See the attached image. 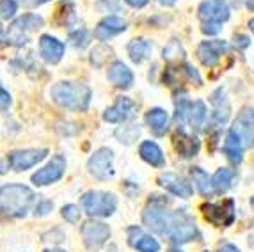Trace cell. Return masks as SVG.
<instances>
[{"label":"cell","instance_id":"obj_35","mask_svg":"<svg viewBox=\"0 0 254 252\" xmlns=\"http://www.w3.org/2000/svg\"><path fill=\"white\" fill-rule=\"evenodd\" d=\"M9 105H11V94L4 87H0V110L9 109Z\"/></svg>","mask_w":254,"mask_h":252},{"label":"cell","instance_id":"obj_46","mask_svg":"<svg viewBox=\"0 0 254 252\" xmlns=\"http://www.w3.org/2000/svg\"><path fill=\"white\" fill-rule=\"evenodd\" d=\"M169 252H183V251H180V249H173V251H169Z\"/></svg>","mask_w":254,"mask_h":252},{"label":"cell","instance_id":"obj_40","mask_svg":"<svg viewBox=\"0 0 254 252\" xmlns=\"http://www.w3.org/2000/svg\"><path fill=\"white\" fill-rule=\"evenodd\" d=\"M125 2L131 7H144L148 4V0H125Z\"/></svg>","mask_w":254,"mask_h":252},{"label":"cell","instance_id":"obj_30","mask_svg":"<svg viewBox=\"0 0 254 252\" xmlns=\"http://www.w3.org/2000/svg\"><path fill=\"white\" fill-rule=\"evenodd\" d=\"M162 55H164L165 61H182L183 55H185V52H183L182 45H180V41H176V39H173V41L167 45V47L164 48V52H162Z\"/></svg>","mask_w":254,"mask_h":252},{"label":"cell","instance_id":"obj_37","mask_svg":"<svg viewBox=\"0 0 254 252\" xmlns=\"http://www.w3.org/2000/svg\"><path fill=\"white\" fill-rule=\"evenodd\" d=\"M52 202H48V201H45V202H41V204H38L36 206V215H47L48 211L52 210Z\"/></svg>","mask_w":254,"mask_h":252},{"label":"cell","instance_id":"obj_23","mask_svg":"<svg viewBox=\"0 0 254 252\" xmlns=\"http://www.w3.org/2000/svg\"><path fill=\"white\" fill-rule=\"evenodd\" d=\"M222 151H224V155L229 158V162H233V164H237V165L242 162V158H244V144H242V140L238 139V135L235 133V131L229 130Z\"/></svg>","mask_w":254,"mask_h":252},{"label":"cell","instance_id":"obj_12","mask_svg":"<svg viewBox=\"0 0 254 252\" xmlns=\"http://www.w3.org/2000/svg\"><path fill=\"white\" fill-rule=\"evenodd\" d=\"M135 114H137L135 103H133L130 98L121 96L116 100L114 105L105 110L103 119H105L107 123H125L135 118Z\"/></svg>","mask_w":254,"mask_h":252},{"label":"cell","instance_id":"obj_5","mask_svg":"<svg viewBox=\"0 0 254 252\" xmlns=\"http://www.w3.org/2000/svg\"><path fill=\"white\" fill-rule=\"evenodd\" d=\"M43 18L38 14H23L21 18L13 21V25L9 27L7 30V41L9 45H14V47H21L29 43V36L34 30L41 29L43 27Z\"/></svg>","mask_w":254,"mask_h":252},{"label":"cell","instance_id":"obj_44","mask_svg":"<svg viewBox=\"0 0 254 252\" xmlns=\"http://www.w3.org/2000/svg\"><path fill=\"white\" fill-rule=\"evenodd\" d=\"M45 252H64V251H59V249H48V251Z\"/></svg>","mask_w":254,"mask_h":252},{"label":"cell","instance_id":"obj_9","mask_svg":"<svg viewBox=\"0 0 254 252\" xmlns=\"http://www.w3.org/2000/svg\"><path fill=\"white\" fill-rule=\"evenodd\" d=\"M64 171H66V158L63 155H55L45 167L39 169L36 174H32V183L38 187L50 185V183H55L63 178Z\"/></svg>","mask_w":254,"mask_h":252},{"label":"cell","instance_id":"obj_3","mask_svg":"<svg viewBox=\"0 0 254 252\" xmlns=\"http://www.w3.org/2000/svg\"><path fill=\"white\" fill-rule=\"evenodd\" d=\"M82 208L91 217H109L118 208V199L114 193L100 192V190H91L85 192L82 197Z\"/></svg>","mask_w":254,"mask_h":252},{"label":"cell","instance_id":"obj_47","mask_svg":"<svg viewBox=\"0 0 254 252\" xmlns=\"http://www.w3.org/2000/svg\"><path fill=\"white\" fill-rule=\"evenodd\" d=\"M0 34H2V25H0Z\"/></svg>","mask_w":254,"mask_h":252},{"label":"cell","instance_id":"obj_2","mask_svg":"<svg viewBox=\"0 0 254 252\" xmlns=\"http://www.w3.org/2000/svg\"><path fill=\"white\" fill-rule=\"evenodd\" d=\"M36 195L34 192L25 185L9 183L0 189V211L7 217H25L30 206L34 204Z\"/></svg>","mask_w":254,"mask_h":252},{"label":"cell","instance_id":"obj_16","mask_svg":"<svg viewBox=\"0 0 254 252\" xmlns=\"http://www.w3.org/2000/svg\"><path fill=\"white\" fill-rule=\"evenodd\" d=\"M158 185L164 187L165 190H169L171 193L178 195V197L189 199L192 195V187L190 183H187L183 178L173 173H164L158 176Z\"/></svg>","mask_w":254,"mask_h":252},{"label":"cell","instance_id":"obj_43","mask_svg":"<svg viewBox=\"0 0 254 252\" xmlns=\"http://www.w3.org/2000/svg\"><path fill=\"white\" fill-rule=\"evenodd\" d=\"M247 7H249L251 11H254V0H247Z\"/></svg>","mask_w":254,"mask_h":252},{"label":"cell","instance_id":"obj_20","mask_svg":"<svg viewBox=\"0 0 254 252\" xmlns=\"http://www.w3.org/2000/svg\"><path fill=\"white\" fill-rule=\"evenodd\" d=\"M125 30H127V21H125L123 18L107 16L98 23L96 30H94V36H96L98 39L105 41V39L112 38V36H116V34H119V32H125Z\"/></svg>","mask_w":254,"mask_h":252},{"label":"cell","instance_id":"obj_33","mask_svg":"<svg viewBox=\"0 0 254 252\" xmlns=\"http://www.w3.org/2000/svg\"><path fill=\"white\" fill-rule=\"evenodd\" d=\"M71 41L75 47L84 48L85 45H87V32H85V30H78V32L71 34Z\"/></svg>","mask_w":254,"mask_h":252},{"label":"cell","instance_id":"obj_11","mask_svg":"<svg viewBox=\"0 0 254 252\" xmlns=\"http://www.w3.org/2000/svg\"><path fill=\"white\" fill-rule=\"evenodd\" d=\"M82 238L87 249H100L102 245H105V242L110 236V229L107 224L98 222V220H87L82 226Z\"/></svg>","mask_w":254,"mask_h":252},{"label":"cell","instance_id":"obj_6","mask_svg":"<svg viewBox=\"0 0 254 252\" xmlns=\"http://www.w3.org/2000/svg\"><path fill=\"white\" fill-rule=\"evenodd\" d=\"M197 236V227L195 222L185 213V211H174L171 217V226L167 238L174 244H187Z\"/></svg>","mask_w":254,"mask_h":252},{"label":"cell","instance_id":"obj_4","mask_svg":"<svg viewBox=\"0 0 254 252\" xmlns=\"http://www.w3.org/2000/svg\"><path fill=\"white\" fill-rule=\"evenodd\" d=\"M157 197L158 195H153L149 204L146 206L144 213H142V220H144V226L148 229H151V231L158 233L162 236H167L173 213H169V211L165 210L164 201H160Z\"/></svg>","mask_w":254,"mask_h":252},{"label":"cell","instance_id":"obj_7","mask_svg":"<svg viewBox=\"0 0 254 252\" xmlns=\"http://www.w3.org/2000/svg\"><path fill=\"white\" fill-rule=\"evenodd\" d=\"M203 215L210 224L217 227H229L235 222V202L233 199H224L220 202L203 204Z\"/></svg>","mask_w":254,"mask_h":252},{"label":"cell","instance_id":"obj_45","mask_svg":"<svg viewBox=\"0 0 254 252\" xmlns=\"http://www.w3.org/2000/svg\"><path fill=\"white\" fill-rule=\"evenodd\" d=\"M249 27H251V30H253V32H254V18L249 21Z\"/></svg>","mask_w":254,"mask_h":252},{"label":"cell","instance_id":"obj_18","mask_svg":"<svg viewBox=\"0 0 254 252\" xmlns=\"http://www.w3.org/2000/svg\"><path fill=\"white\" fill-rule=\"evenodd\" d=\"M128 244L139 252H158L160 251V244L153 236L146 235L139 229V227H130L128 229Z\"/></svg>","mask_w":254,"mask_h":252},{"label":"cell","instance_id":"obj_13","mask_svg":"<svg viewBox=\"0 0 254 252\" xmlns=\"http://www.w3.org/2000/svg\"><path fill=\"white\" fill-rule=\"evenodd\" d=\"M48 155V149H20V151H13L9 155V165L14 171H27V169L34 167L39 164L45 156Z\"/></svg>","mask_w":254,"mask_h":252},{"label":"cell","instance_id":"obj_28","mask_svg":"<svg viewBox=\"0 0 254 252\" xmlns=\"http://www.w3.org/2000/svg\"><path fill=\"white\" fill-rule=\"evenodd\" d=\"M235 180V171L233 169H219L215 173V176L212 178L213 181V189H215L217 193H222L226 190L231 189Z\"/></svg>","mask_w":254,"mask_h":252},{"label":"cell","instance_id":"obj_41","mask_svg":"<svg viewBox=\"0 0 254 252\" xmlns=\"http://www.w3.org/2000/svg\"><path fill=\"white\" fill-rule=\"evenodd\" d=\"M162 5H174L176 4V0H158Z\"/></svg>","mask_w":254,"mask_h":252},{"label":"cell","instance_id":"obj_22","mask_svg":"<svg viewBox=\"0 0 254 252\" xmlns=\"http://www.w3.org/2000/svg\"><path fill=\"white\" fill-rule=\"evenodd\" d=\"M139 155L142 156L144 162H148L153 167H164L165 165V158L162 149L158 147V144L151 142V140H144L139 147Z\"/></svg>","mask_w":254,"mask_h":252},{"label":"cell","instance_id":"obj_19","mask_svg":"<svg viewBox=\"0 0 254 252\" xmlns=\"http://www.w3.org/2000/svg\"><path fill=\"white\" fill-rule=\"evenodd\" d=\"M39 52L47 63L57 64L64 55V45L52 36H41L39 38Z\"/></svg>","mask_w":254,"mask_h":252},{"label":"cell","instance_id":"obj_48","mask_svg":"<svg viewBox=\"0 0 254 252\" xmlns=\"http://www.w3.org/2000/svg\"><path fill=\"white\" fill-rule=\"evenodd\" d=\"M204 252H208V251H204Z\"/></svg>","mask_w":254,"mask_h":252},{"label":"cell","instance_id":"obj_38","mask_svg":"<svg viewBox=\"0 0 254 252\" xmlns=\"http://www.w3.org/2000/svg\"><path fill=\"white\" fill-rule=\"evenodd\" d=\"M217 252H240V251H238V249L235 247L233 244H222Z\"/></svg>","mask_w":254,"mask_h":252},{"label":"cell","instance_id":"obj_10","mask_svg":"<svg viewBox=\"0 0 254 252\" xmlns=\"http://www.w3.org/2000/svg\"><path fill=\"white\" fill-rule=\"evenodd\" d=\"M231 131L238 135L244 147H254V110L246 107L237 114Z\"/></svg>","mask_w":254,"mask_h":252},{"label":"cell","instance_id":"obj_24","mask_svg":"<svg viewBox=\"0 0 254 252\" xmlns=\"http://www.w3.org/2000/svg\"><path fill=\"white\" fill-rule=\"evenodd\" d=\"M146 123L151 128L155 135H164L167 130V123H169V116L162 109H151L146 114Z\"/></svg>","mask_w":254,"mask_h":252},{"label":"cell","instance_id":"obj_32","mask_svg":"<svg viewBox=\"0 0 254 252\" xmlns=\"http://www.w3.org/2000/svg\"><path fill=\"white\" fill-rule=\"evenodd\" d=\"M63 217L71 224L78 222V219H80V208H76L75 204H66L63 208Z\"/></svg>","mask_w":254,"mask_h":252},{"label":"cell","instance_id":"obj_8","mask_svg":"<svg viewBox=\"0 0 254 252\" xmlns=\"http://www.w3.org/2000/svg\"><path fill=\"white\" fill-rule=\"evenodd\" d=\"M112 162H114V153L110 151L109 147H100L89 158V162H87L89 174L96 178V180H109L114 174Z\"/></svg>","mask_w":254,"mask_h":252},{"label":"cell","instance_id":"obj_27","mask_svg":"<svg viewBox=\"0 0 254 252\" xmlns=\"http://www.w3.org/2000/svg\"><path fill=\"white\" fill-rule=\"evenodd\" d=\"M212 103H213V107H215V112H213L215 121L219 123V125H224L229 116V103H228V100H226V93L222 89H219V91H215V93L212 94Z\"/></svg>","mask_w":254,"mask_h":252},{"label":"cell","instance_id":"obj_42","mask_svg":"<svg viewBox=\"0 0 254 252\" xmlns=\"http://www.w3.org/2000/svg\"><path fill=\"white\" fill-rule=\"evenodd\" d=\"M5 171H7V167H5V164L2 162V160H0V174H4Z\"/></svg>","mask_w":254,"mask_h":252},{"label":"cell","instance_id":"obj_26","mask_svg":"<svg viewBox=\"0 0 254 252\" xmlns=\"http://www.w3.org/2000/svg\"><path fill=\"white\" fill-rule=\"evenodd\" d=\"M187 119H189V123H190L192 128H195V130L203 128L204 121H206V105H204L203 101L201 100L192 101L190 105H189V110H187Z\"/></svg>","mask_w":254,"mask_h":252},{"label":"cell","instance_id":"obj_14","mask_svg":"<svg viewBox=\"0 0 254 252\" xmlns=\"http://www.w3.org/2000/svg\"><path fill=\"white\" fill-rule=\"evenodd\" d=\"M228 52V43L226 41H203L197 48V59L208 67H213L219 63L220 55H224Z\"/></svg>","mask_w":254,"mask_h":252},{"label":"cell","instance_id":"obj_39","mask_svg":"<svg viewBox=\"0 0 254 252\" xmlns=\"http://www.w3.org/2000/svg\"><path fill=\"white\" fill-rule=\"evenodd\" d=\"M21 2H23V5H27V7H38V5L45 4L48 0H21Z\"/></svg>","mask_w":254,"mask_h":252},{"label":"cell","instance_id":"obj_31","mask_svg":"<svg viewBox=\"0 0 254 252\" xmlns=\"http://www.w3.org/2000/svg\"><path fill=\"white\" fill-rule=\"evenodd\" d=\"M16 2L14 0H2L0 2V18H5V20H9V18H13L14 13H16Z\"/></svg>","mask_w":254,"mask_h":252},{"label":"cell","instance_id":"obj_34","mask_svg":"<svg viewBox=\"0 0 254 252\" xmlns=\"http://www.w3.org/2000/svg\"><path fill=\"white\" fill-rule=\"evenodd\" d=\"M204 34H219L222 30V23H217V21H203V27H201Z\"/></svg>","mask_w":254,"mask_h":252},{"label":"cell","instance_id":"obj_29","mask_svg":"<svg viewBox=\"0 0 254 252\" xmlns=\"http://www.w3.org/2000/svg\"><path fill=\"white\" fill-rule=\"evenodd\" d=\"M192 178H194V183H195V187H197V190H199L203 195H212V193L215 192L212 178L208 176L203 169H199V167L192 169Z\"/></svg>","mask_w":254,"mask_h":252},{"label":"cell","instance_id":"obj_36","mask_svg":"<svg viewBox=\"0 0 254 252\" xmlns=\"http://www.w3.org/2000/svg\"><path fill=\"white\" fill-rule=\"evenodd\" d=\"M249 43H251V39L247 38V36H244V34H237V36H235V45H237L238 48H242V50L249 47Z\"/></svg>","mask_w":254,"mask_h":252},{"label":"cell","instance_id":"obj_1","mask_svg":"<svg viewBox=\"0 0 254 252\" xmlns=\"http://www.w3.org/2000/svg\"><path fill=\"white\" fill-rule=\"evenodd\" d=\"M50 96L63 109L84 112L89 107L91 89L84 82H57L50 89Z\"/></svg>","mask_w":254,"mask_h":252},{"label":"cell","instance_id":"obj_17","mask_svg":"<svg viewBox=\"0 0 254 252\" xmlns=\"http://www.w3.org/2000/svg\"><path fill=\"white\" fill-rule=\"evenodd\" d=\"M173 144H174L176 153H178L180 156H183V158H192V156H195L201 147L197 137H192V135H189L183 130H178L174 133Z\"/></svg>","mask_w":254,"mask_h":252},{"label":"cell","instance_id":"obj_25","mask_svg":"<svg viewBox=\"0 0 254 252\" xmlns=\"http://www.w3.org/2000/svg\"><path fill=\"white\" fill-rule=\"evenodd\" d=\"M149 54H151V43L144 38L131 39L128 45V55L135 64H140L144 59H148Z\"/></svg>","mask_w":254,"mask_h":252},{"label":"cell","instance_id":"obj_21","mask_svg":"<svg viewBox=\"0 0 254 252\" xmlns=\"http://www.w3.org/2000/svg\"><path fill=\"white\" fill-rule=\"evenodd\" d=\"M107 76H109L110 82L119 89H130L131 84H133V73L128 69L127 64L119 63V61L110 64L109 75Z\"/></svg>","mask_w":254,"mask_h":252},{"label":"cell","instance_id":"obj_15","mask_svg":"<svg viewBox=\"0 0 254 252\" xmlns=\"http://www.w3.org/2000/svg\"><path fill=\"white\" fill-rule=\"evenodd\" d=\"M199 18L203 21L222 23L229 18V7L222 0H204L199 5Z\"/></svg>","mask_w":254,"mask_h":252}]
</instances>
